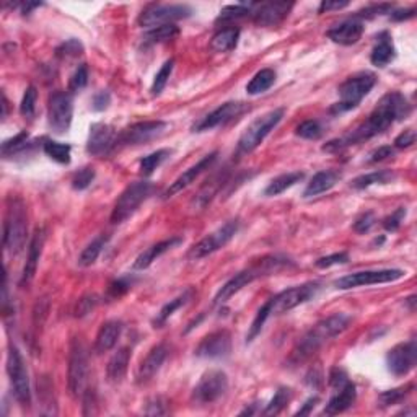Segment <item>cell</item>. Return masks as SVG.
<instances>
[{"label":"cell","instance_id":"6da1fadb","mask_svg":"<svg viewBox=\"0 0 417 417\" xmlns=\"http://www.w3.org/2000/svg\"><path fill=\"white\" fill-rule=\"evenodd\" d=\"M409 113L411 105L407 103L406 98H404L401 93L391 92L378 101V105L375 106V109L370 113L367 121L362 122L351 134L344 135L341 139L329 140L326 146H323V150L336 153L351 146H357V144L364 142V140H368L378 134H381L383 131L388 129L391 124H394L399 119L409 116Z\"/></svg>","mask_w":417,"mask_h":417},{"label":"cell","instance_id":"7a4b0ae2","mask_svg":"<svg viewBox=\"0 0 417 417\" xmlns=\"http://www.w3.org/2000/svg\"><path fill=\"white\" fill-rule=\"evenodd\" d=\"M351 323L352 318L344 313L331 314V317H327L320 323H317V325H314L312 329L300 339L295 349H293L291 360L293 364H300V362L310 359V357H312L323 344L331 341V339L336 338V336L342 334L344 331L351 326Z\"/></svg>","mask_w":417,"mask_h":417},{"label":"cell","instance_id":"3957f363","mask_svg":"<svg viewBox=\"0 0 417 417\" xmlns=\"http://www.w3.org/2000/svg\"><path fill=\"white\" fill-rule=\"evenodd\" d=\"M28 217L27 207L20 198H8L7 215L3 222V246L8 253L18 254L27 245Z\"/></svg>","mask_w":417,"mask_h":417},{"label":"cell","instance_id":"277c9868","mask_svg":"<svg viewBox=\"0 0 417 417\" xmlns=\"http://www.w3.org/2000/svg\"><path fill=\"white\" fill-rule=\"evenodd\" d=\"M153 189V183L150 181H135L131 183L127 188L122 191L119 199L114 204V209L111 212V222L113 224H122L124 220L129 219L131 215H134L137 212V209L142 206V202H146L150 198Z\"/></svg>","mask_w":417,"mask_h":417},{"label":"cell","instance_id":"5b68a950","mask_svg":"<svg viewBox=\"0 0 417 417\" xmlns=\"http://www.w3.org/2000/svg\"><path fill=\"white\" fill-rule=\"evenodd\" d=\"M377 77L370 72H362V74L349 77L346 82L339 87V103L333 106V111L344 113L357 108L360 101L372 92Z\"/></svg>","mask_w":417,"mask_h":417},{"label":"cell","instance_id":"8992f818","mask_svg":"<svg viewBox=\"0 0 417 417\" xmlns=\"http://www.w3.org/2000/svg\"><path fill=\"white\" fill-rule=\"evenodd\" d=\"M284 114V108H275L269 113L263 114L256 121L251 122V124L246 127L245 133L241 134L240 140H238V150L241 153H251L253 150H256L263 144V140L269 135L271 131L282 121Z\"/></svg>","mask_w":417,"mask_h":417},{"label":"cell","instance_id":"52a82bcc","mask_svg":"<svg viewBox=\"0 0 417 417\" xmlns=\"http://www.w3.org/2000/svg\"><path fill=\"white\" fill-rule=\"evenodd\" d=\"M193 14V8L186 3H152L139 16L142 28H159L174 25V21L185 20Z\"/></svg>","mask_w":417,"mask_h":417},{"label":"cell","instance_id":"ba28073f","mask_svg":"<svg viewBox=\"0 0 417 417\" xmlns=\"http://www.w3.org/2000/svg\"><path fill=\"white\" fill-rule=\"evenodd\" d=\"M88 383V354L87 347L80 338L70 342L69 355V390L74 398H82Z\"/></svg>","mask_w":417,"mask_h":417},{"label":"cell","instance_id":"9c48e42d","mask_svg":"<svg viewBox=\"0 0 417 417\" xmlns=\"http://www.w3.org/2000/svg\"><path fill=\"white\" fill-rule=\"evenodd\" d=\"M7 373L10 378L12 391L14 396L23 407H28L31 404V388H29L28 370L25 365L23 357L15 346H10L7 354Z\"/></svg>","mask_w":417,"mask_h":417},{"label":"cell","instance_id":"30bf717a","mask_svg":"<svg viewBox=\"0 0 417 417\" xmlns=\"http://www.w3.org/2000/svg\"><path fill=\"white\" fill-rule=\"evenodd\" d=\"M318 291H320V284L308 282L280 292L279 295L272 297V299L266 301L267 306H269L271 317L272 314L287 313L291 312V310L297 308V306L306 304V301H310L314 295H317Z\"/></svg>","mask_w":417,"mask_h":417},{"label":"cell","instance_id":"8fae6325","mask_svg":"<svg viewBox=\"0 0 417 417\" xmlns=\"http://www.w3.org/2000/svg\"><path fill=\"white\" fill-rule=\"evenodd\" d=\"M228 390V377L224 370L212 368L204 373L198 385L193 390V403L196 404H212L219 401Z\"/></svg>","mask_w":417,"mask_h":417},{"label":"cell","instance_id":"7c38bea8","mask_svg":"<svg viewBox=\"0 0 417 417\" xmlns=\"http://www.w3.org/2000/svg\"><path fill=\"white\" fill-rule=\"evenodd\" d=\"M238 230H240V222H238V220H230V222L224 224L222 227L217 228L215 232L209 233L199 243H196L193 248L189 250L188 258L196 261V259H202L209 256V254L215 253V251L224 248L225 245H228L230 241H232V238L237 235Z\"/></svg>","mask_w":417,"mask_h":417},{"label":"cell","instance_id":"4fadbf2b","mask_svg":"<svg viewBox=\"0 0 417 417\" xmlns=\"http://www.w3.org/2000/svg\"><path fill=\"white\" fill-rule=\"evenodd\" d=\"M406 275V272L401 269H378V271H362L354 272V274L344 275L334 282V287L339 291H349V288L367 287V285L377 284H388L401 279Z\"/></svg>","mask_w":417,"mask_h":417},{"label":"cell","instance_id":"5bb4252c","mask_svg":"<svg viewBox=\"0 0 417 417\" xmlns=\"http://www.w3.org/2000/svg\"><path fill=\"white\" fill-rule=\"evenodd\" d=\"M72 118H74V100L67 92H54L49 96L48 119L54 133L64 134L70 129Z\"/></svg>","mask_w":417,"mask_h":417},{"label":"cell","instance_id":"9a60e30c","mask_svg":"<svg viewBox=\"0 0 417 417\" xmlns=\"http://www.w3.org/2000/svg\"><path fill=\"white\" fill-rule=\"evenodd\" d=\"M168 129V122L165 121H144L135 122L122 131L118 135L116 144L121 146H139V144H147L150 140L160 137L165 131Z\"/></svg>","mask_w":417,"mask_h":417},{"label":"cell","instance_id":"2e32d148","mask_svg":"<svg viewBox=\"0 0 417 417\" xmlns=\"http://www.w3.org/2000/svg\"><path fill=\"white\" fill-rule=\"evenodd\" d=\"M417 364V346L416 341L401 342L394 346L386 355V365L391 375L406 377Z\"/></svg>","mask_w":417,"mask_h":417},{"label":"cell","instance_id":"e0dca14e","mask_svg":"<svg viewBox=\"0 0 417 417\" xmlns=\"http://www.w3.org/2000/svg\"><path fill=\"white\" fill-rule=\"evenodd\" d=\"M194 352L201 359H225L232 352V334L227 329L214 331L199 342Z\"/></svg>","mask_w":417,"mask_h":417},{"label":"cell","instance_id":"ac0fdd59","mask_svg":"<svg viewBox=\"0 0 417 417\" xmlns=\"http://www.w3.org/2000/svg\"><path fill=\"white\" fill-rule=\"evenodd\" d=\"M245 111V105L240 101H228V103L220 105L219 108L214 109L212 113H209L206 118H202L201 121L196 124L193 129L194 133H204V131H211L214 127L224 126L227 122L233 121V119L240 116Z\"/></svg>","mask_w":417,"mask_h":417},{"label":"cell","instance_id":"d6986e66","mask_svg":"<svg viewBox=\"0 0 417 417\" xmlns=\"http://www.w3.org/2000/svg\"><path fill=\"white\" fill-rule=\"evenodd\" d=\"M292 2H265L256 3L253 20L258 27H278L291 14Z\"/></svg>","mask_w":417,"mask_h":417},{"label":"cell","instance_id":"ffe728a7","mask_svg":"<svg viewBox=\"0 0 417 417\" xmlns=\"http://www.w3.org/2000/svg\"><path fill=\"white\" fill-rule=\"evenodd\" d=\"M217 155H219V153H217V152L209 153V155H206V157H204V159L199 160L198 163L193 165V167L186 170L185 173L180 174V176H178L176 180H174L172 185L168 186L167 191H165V193L161 194V198L170 199V198H173V196H176L178 193H181L183 189L188 188L191 183H194L196 180H198L199 176H201L204 172H206V170H209V168L212 167V163H214V161L217 160Z\"/></svg>","mask_w":417,"mask_h":417},{"label":"cell","instance_id":"44dd1931","mask_svg":"<svg viewBox=\"0 0 417 417\" xmlns=\"http://www.w3.org/2000/svg\"><path fill=\"white\" fill-rule=\"evenodd\" d=\"M116 133L109 124H103V122H96L90 127V135L87 140V152L92 155L100 157L108 153L111 148L116 146Z\"/></svg>","mask_w":417,"mask_h":417},{"label":"cell","instance_id":"7402d4cb","mask_svg":"<svg viewBox=\"0 0 417 417\" xmlns=\"http://www.w3.org/2000/svg\"><path fill=\"white\" fill-rule=\"evenodd\" d=\"M168 355V347L165 344H159V346L152 347V351L148 352L146 359L140 362L139 368H137V383L139 385H144V383L150 381L153 377L159 373V370L163 365V362L167 360Z\"/></svg>","mask_w":417,"mask_h":417},{"label":"cell","instance_id":"603a6c76","mask_svg":"<svg viewBox=\"0 0 417 417\" xmlns=\"http://www.w3.org/2000/svg\"><path fill=\"white\" fill-rule=\"evenodd\" d=\"M364 29L365 27L360 20H346L331 28L329 31H327V38H329L331 41H334L336 44L352 46L364 35Z\"/></svg>","mask_w":417,"mask_h":417},{"label":"cell","instance_id":"cb8c5ba5","mask_svg":"<svg viewBox=\"0 0 417 417\" xmlns=\"http://www.w3.org/2000/svg\"><path fill=\"white\" fill-rule=\"evenodd\" d=\"M44 241H46L44 228H36L35 235H33L31 241H29L28 258H27V263H25L23 274H21V285L29 284L31 282V279L35 278L36 269H38V263H40L42 248H44Z\"/></svg>","mask_w":417,"mask_h":417},{"label":"cell","instance_id":"d4e9b609","mask_svg":"<svg viewBox=\"0 0 417 417\" xmlns=\"http://www.w3.org/2000/svg\"><path fill=\"white\" fill-rule=\"evenodd\" d=\"M183 243V238L181 237H172L168 238V240L160 241V243L152 245L150 248H147L146 251H142V253L139 254L137 258H135L133 269L134 271H144L147 269V267H150L153 265V261H157L160 256H163L165 253L170 250H173L174 246L181 245Z\"/></svg>","mask_w":417,"mask_h":417},{"label":"cell","instance_id":"484cf974","mask_svg":"<svg viewBox=\"0 0 417 417\" xmlns=\"http://www.w3.org/2000/svg\"><path fill=\"white\" fill-rule=\"evenodd\" d=\"M122 333V323L118 320H111L103 323V326L98 331L95 339V352L96 354H105V352L111 351L116 346L118 339L121 338Z\"/></svg>","mask_w":417,"mask_h":417},{"label":"cell","instance_id":"4316f807","mask_svg":"<svg viewBox=\"0 0 417 417\" xmlns=\"http://www.w3.org/2000/svg\"><path fill=\"white\" fill-rule=\"evenodd\" d=\"M357 391L355 385L352 381H347L346 385H342L341 388H338V393L329 399V403L326 404L325 414L327 416H336L341 414V412L347 411L352 404L355 403Z\"/></svg>","mask_w":417,"mask_h":417},{"label":"cell","instance_id":"83f0119b","mask_svg":"<svg viewBox=\"0 0 417 417\" xmlns=\"http://www.w3.org/2000/svg\"><path fill=\"white\" fill-rule=\"evenodd\" d=\"M396 57V49H394L393 40H391L388 31H383L377 36V42L373 46L372 54H370V61L373 66L377 67H385L390 62L394 61Z\"/></svg>","mask_w":417,"mask_h":417},{"label":"cell","instance_id":"f1b7e54d","mask_svg":"<svg viewBox=\"0 0 417 417\" xmlns=\"http://www.w3.org/2000/svg\"><path fill=\"white\" fill-rule=\"evenodd\" d=\"M341 180V173L336 170H325V172L317 173L312 178V181L306 185L304 191V198H314V196L326 193V191L333 189Z\"/></svg>","mask_w":417,"mask_h":417},{"label":"cell","instance_id":"f546056e","mask_svg":"<svg viewBox=\"0 0 417 417\" xmlns=\"http://www.w3.org/2000/svg\"><path fill=\"white\" fill-rule=\"evenodd\" d=\"M131 362V349L129 347H121L114 352L111 359L108 362V367H106V373L108 378L113 383H121L124 380L127 368H129Z\"/></svg>","mask_w":417,"mask_h":417},{"label":"cell","instance_id":"4dcf8cb0","mask_svg":"<svg viewBox=\"0 0 417 417\" xmlns=\"http://www.w3.org/2000/svg\"><path fill=\"white\" fill-rule=\"evenodd\" d=\"M240 40V29L235 27H228L217 31L211 40V49L214 53H230L238 46Z\"/></svg>","mask_w":417,"mask_h":417},{"label":"cell","instance_id":"1f68e13d","mask_svg":"<svg viewBox=\"0 0 417 417\" xmlns=\"http://www.w3.org/2000/svg\"><path fill=\"white\" fill-rule=\"evenodd\" d=\"M304 178H305V173H301V172H292V173L280 174V176L274 178V180L267 185V188L265 189V196H267V198H272V196L282 194L287 189H291L292 186H295L297 183H300Z\"/></svg>","mask_w":417,"mask_h":417},{"label":"cell","instance_id":"d6a6232c","mask_svg":"<svg viewBox=\"0 0 417 417\" xmlns=\"http://www.w3.org/2000/svg\"><path fill=\"white\" fill-rule=\"evenodd\" d=\"M394 180V173L390 170H380V172H372L367 174H362L357 176L354 181L351 183V186L354 189H367L370 186L375 185H386V183Z\"/></svg>","mask_w":417,"mask_h":417},{"label":"cell","instance_id":"836d02e7","mask_svg":"<svg viewBox=\"0 0 417 417\" xmlns=\"http://www.w3.org/2000/svg\"><path fill=\"white\" fill-rule=\"evenodd\" d=\"M274 82H275V72L271 69H263L250 80V83L246 85V92H248V95L253 96L261 95V93L269 90L272 85H274Z\"/></svg>","mask_w":417,"mask_h":417},{"label":"cell","instance_id":"e575fe53","mask_svg":"<svg viewBox=\"0 0 417 417\" xmlns=\"http://www.w3.org/2000/svg\"><path fill=\"white\" fill-rule=\"evenodd\" d=\"M191 295H193V292H191V291H186L185 293H183V295L176 297V299L170 300L167 305H163V308H161L160 312L157 313L155 320H153V326H155V327L163 326L165 323H167V321L170 320V318L173 317V314H174V312H176V310H180L181 306H185L186 304H188L189 299H191Z\"/></svg>","mask_w":417,"mask_h":417},{"label":"cell","instance_id":"d590c367","mask_svg":"<svg viewBox=\"0 0 417 417\" xmlns=\"http://www.w3.org/2000/svg\"><path fill=\"white\" fill-rule=\"evenodd\" d=\"M170 155H172V150H168V148H160V150L144 157V159L139 161L140 174H142V176H150L157 168L161 167V163H163Z\"/></svg>","mask_w":417,"mask_h":417},{"label":"cell","instance_id":"8d00e7d4","mask_svg":"<svg viewBox=\"0 0 417 417\" xmlns=\"http://www.w3.org/2000/svg\"><path fill=\"white\" fill-rule=\"evenodd\" d=\"M178 35H180V28L176 25H165V27L148 29L146 36H144V42H147V44H160V42L174 40Z\"/></svg>","mask_w":417,"mask_h":417},{"label":"cell","instance_id":"74e56055","mask_svg":"<svg viewBox=\"0 0 417 417\" xmlns=\"http://www.w3.org/2000/svg\"><path fill=\"white\" fill-rule=\"evenodd\" d=\"M42 150H44V153L49 157V159L57 161V163H61V165H69L70 163L72 148H70L69 144L54 142V140H46V144L42 146Z\"/></svg>","mask_w":417,"mask_h":417},{"label":"cell","instance_id":"f35d334b","mask_svg":"<svg viewBox=\"0 0 417 417\" xmlns=\"http://www.w3.org/2000/svg\"><path fill=\"white\" fill-rule=\"evenodd\" d=\"M254 7H256V3H238V5H228L220 12V16L217 21L230 23V21L246 18V16H253Z\"/></svg>","mask_w":417,"mask_h":417},{"label":"cell","instance_id":"ab89813d","mask_svg":"<svg viewBox=\"0 0 417 417\" xmlns=\"http://www.w3.org/2000/svg\"><path fill=\"white\" fill-rule=\"evenodd\" d=\"M106 243H108V237L101 235V237L95 238V240H93L92 243L82 251V254H80V258H79V265L82 267L92 266L93 263L98 259V256L101 254V251H103Z\"/></svg>","mask_w":417,"mask_h":417},{"label":"cell","instance_id":"60d3db41","mask_svg":"<svg viewBox=\"0 0 417 417\" xmlns=\"http://www.w3.org/2000/svg\"><path fill=\"white\" fill-rule=\"evenodd\" d=\"M173 67H174V59H168L167 62L161 66V69L157 72L155 79H153V83H152V95L153 96H159L161 92H163V88L167 87L170 77H172V72H173Z\"/></svg>","mask_w":417,"mask_h":417},{"label":"cell","instance_id":"b9f144b4","mask_svg":"<svg viewBox=\"0 0 417 417\" xmlns=\"http://www.w3.org/2000/svg\"><path fill=\"white\" fill-rule=\"evenodd\" d=\"M292 398V393L291 390L288 388H279L278 391H275L274 398L271 399V403L267 404V407L265 409V416H275V414H280V412L284 411V407L287 406L288 401H291Z\"/></svg>","mask_w":417,"mask_h":417},{"label":"cell","instance_id":"7bdbcfd3","mask_svg":"<svg viewBox=\"0 0 417 417\" xmlns=\"http://www.w3.org/2000/svg\"><path fill=\"white\" fill-rule=\"evenodd\" d=\"M295 134L301 139H308V140H317L323 135V127L318 121H304L300 126H297Z\"/></svg>","mask_w":417,"mask_h":417},{"label":"cell","instance_id":"ee69618b","mask_svg":"<svg viewBox=\"0 0 417 417\" xmlns=\"http://www.w3.org/2000/svg\"><path fill=\"white\" fill-rule=\"evenodd\" d=\"M93 180H95V170L92 167H83L72 178V188L77 191H83L92 185Z\"/></svg>","mask_w":417,"mask_h":417},{"label":"cell","instance_id":"f6af8a7d","mask_svg":"<svg viewBox=\"0 0 417 417\" xmlns=\"http://www.w3.org/2000/svg\"><path fill=\"white\" fill-rule=\"evenodd\" d=\"M36 100H38V92L35 87H28L25 90L23 100H21L20 105V113L23 114L25 118H33L36 111Z\"/></svg>","mask_w":417,"mask_h":417},{"label":"cell","instance_id":"bcb514c9","mask_svg":"<svg viewBox=\"0 0 417 417\" xmlns=\"http://www.w3.org/2000/svg\"><path fill=\"white\" fill-rule=\"evenodd\" d=\"M28 133H20L18 135H15L14 139L10 140H5V142L2 144V153L3 155H14L15 152L18 150H23V148H27L28 146Z\"/></svg>","mask_w":417,"mask_h":417},{"label":"cell","instance_id":"7dc6e473","mask_svg":"<svg viewBox=\"0 0 417 417\" xmlns=\"http://www.w3.org/2000/svg\"><path fill=\"white\" fill-rule=\"evenodd\" d=\"M412 390V385L406 386V388H396V390H390V391H385V393L380 394V401H381V406H393V404H398L401 403L404 398L409 394V391Z\"/></svg>","mask_w":417,"mask_h":417},{"label":"cell","instance_id":"c3c4849f","mask_svg":"<svg viewBox=\"0 0 417 417\" xmlns=\"http://www.w3.org/2000/svg\"><path fill=\"white\" fill-rule=\"evenodd\" d=\"M83 53V46L82 42H79L77 40H69L66 41L64 44H61L56 51L57 57L61 59H72L80 56Z\"/></svg>","mask_w":417,"mask_h":417},{"label":"cell","instance_id":"681fc988","mask_svg":"<svg viewBox=\"0 0 417 417\" xmlns=\"http://www.w3.org/2000/svg\"><path fill=\"white\" fill-rule=\"evenodd\" d=\"M88 83V69L87 66H80L79 69L74 72V75L70 77V82H69V88L70 92H80L82 88L87 87Z\"/></svg>","mask_w":417,"mask_h":417},{"label":"cell","instance_id":"f907efd6","mask_svg":"<svg viewBox=\"0 0 417 417\" xmlns=\"http://www.w3.org/2000/svg\"><path fill=\"white\" fill-rule=\"evenodd\" d=\"M404 217H406V209L399 207L393 212V214L388 215L385 220H383V227H385L386 232H396V230L401 227Z\"/></svg>","mask_w":417,"mask_h":417},{"label":"cell","instance_id":"816d5d0a","mask_svg":"<svg viewBox=\"0 0 417 417\" xmlns=\"http://www.w3.org/2000/svg\"><path fill=\"white\" fill-rule=\"evenodd\" d=\"M349 261V254L347 253H334L329 254V256H323L314 263V266L321 267V269H326V267L331 266H338V265H346Z\"/></svg>","mask_w":417,"mask_h":417},{"label":"cell","instance_id":"f5cc1de1","mask_svg":"<svg viewBox=\"0 0 417 417\" xmlns=\"http://www.w3.org/2000/svg\"><path fill=\"white\" fill-rule=\"evenodd\" d=\"M98 304V297L96 295H85L83 299L79 300V304H77L75 308V317L82 318L85 314L92 313V310L95 308Z\"/></svg>","mask_w":417,"mask_h":417},{"label":"cell","instance_id":"db71d44e","mask_svg":"<svg viewBox=\"0 0 417 417\" xmlns=\"http://www.w3.org/2000/svg\"><path fill=\"white\" fill-rule=\"evenodd\" d=\"M375 224H377L375 215H373L372 212H365V214H362L359 219L355 220L354 230L357 233H367L368 230L372 228Z\"/></svg>","mask_w":417,"mask_h":417},{"label":"cell","instance_id":"11a10c76","mask_svg":"<svg viewBox=\"0 0 417 417\" xmlns=\"http://www.w3.org/2000/svg\"><path fill=\"white\" fill-rule=\"evenodd\" d=\"M391 12H393V5H390V3H380V5H372L365 8V10L359 12V15L357 16H367V18H372V16L391 14Z\"/></svg>","mask_w":417,"mask_h":417},{"label":"cell","instance_id":"9f6ffc18","mask_svg":"<svg viewBox=\"0 0 417 417\" xmlns=\"http://www.w3.org/2000/svg\"><path fill=\"white\" fill-rule=\"evenodd\" d=\"M416 144V131L414 129H406L404 133H401L394 140V146L398 148H407Z\"/></svg>","mask_w":417,"mask_h":417},{"label":"cell","instance_id":"6f0895ef","mask_svg":"<svg viewBox=\"0 0 417 417\" xmlns=\"http://www.w3.org/2000/svg\"><path fill=\"white\" fill-rule=\"evenodd\" d=\"M111 103V95L108 92H100L93 96V109L95 111H103Z\"/></svg>","mask_w":417,"mask_h":417},{"label":"cell","instance_id":"680465c9","mask_svg":"<svg viewBox=\"0 0 417 417\" xmlns=\"http://www.w3.org/2000/svg\"><path fill=\"white\" fill-rule=\"evenodd\" d=\"M349 5L347 0H336V2H333V0H325V2L320 3V8H318V12L320 14H325V12H333V10H341V8H346Z\"/></svg>","mask_w":417,"mask_h":417},{"label":"cell","instance_id":"91938a15","mask_svg":"<svg viewBox=\"0 0 417 417\" xmlns=\"http://www.w3.org/2000/svg\"><path fill=\"white\" fill-rule=\"evenodd\" d=\"M393 152H394L393 148L388 147V146L380 147V148H377L375 152H372V153H370V159H368V161H370V163H377V161H381V160L388 159V157L393 155Z\"/></svg>","mask_w":417,"mask_h":417},{"label":"cell","instance_id":"94428289","mask_svg":"<svg viewBox=\"0 0 417 417\" xmlns=\"http://www.w3.org/2000/svg\"><path fill=\"white\" fill-rule=\"evenodd\" d=\"M131 284L127 282V280L124 279H119L116 280V282L111 284V287H109V292L113 293V297H121L122 293H126L127 291H129Z\"/></svg>","mask_w":417,"mask_h":417},{"label":"cell","instance_id":"6125c7cd","mask_svg":"<svg viewBox=\"0 0 417 417\" xmlns=\"http://www.w3.org/2000/svg\"><path fill=\"white\" fill-rule=\"evenodd\" d=\"M318 401H320V399H318L317 396H313V398L306 399L304 406H301L300 409L295 412V416H308V414H312V411L314 409V406H317Z\"/></svg>","mask_w":417,"mask_h":417},{"label":"cell","instance_id":"be15d7a7","mask_svg":"<svg viewBox=\"0 0 417 417\" xmlns=\"http://www.w3.org/2000/svg\"><path fill=\"white\" fill-rule=\"evenodd\" d=\"M414 14H416L414 8H407V10H394V12H391V18L396 20V21L409 20L414 16Z\"/></svg>","mask_w":417,"mask_h":417},{"label":"cell","instance_id":"e7e4bbea","mask_svg":"<svg viewBox=\"0 0 417 417\" xmlns=\"http://www.w3.org/2000/svg\"><path fill=\"white\" fill-rule=\"evenodd\" d=\"M41 5H42V3H40V2H21V3H18V7H21V14H23V15H28L29 12L33 10V8H38Z\"/></svg>","mask_w":417,"mask_h":417}]
</instances>
